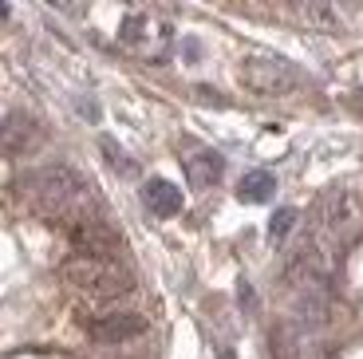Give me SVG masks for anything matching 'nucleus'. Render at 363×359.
I'll list each match as a JSON object with an SVG mask.
<instances>
[{
    "mask_svg": "<svg viewBox=\"0 0 363 359\" xmlns=\"http://www.w3.org/2000/svg\"><path fill=\"white\" fill-rule=\"evenodd\" d=\"M20 194L40 217H52V221H87L95 217V201H91V186L83 182L79 170L72 166H36L20 178Z\"/></svg>",
    "mask_w": 363,
    "mask_h": 359,
    "instance_id": "obj_1",
    "label": "nucleus"
},
{
    "mask_svg": "<svg viewBox=\"0 0 363 359\" xmlns=\"http://www.w3.org/2000/svg\"><path fill=\"white\" fill-rule=\"evenodd\" d=\"M60 277L67 280L72 288H79L83 297L91 300H123L135 292V272L123 265V260H103V257H72L60 265Z\"/></svg>",
    "mask_w": 363,
    "mask_h": 359,
    "instance_id": "obj_2",
    "label": "nucleus"
},
{
    "mask_svg": "<svg viewBox=\"0 0 363 359\" xmlns=\"http://www.w3.org/2000/svg\"><path fill=\"white\" fill-rule=\"evenodd\" d=\"M237 79H241V87H245V91H253V95L281 99V95H289V91L300 83V75H296V67H292L289 60H281V55L253 52V55H245V60H241Z\"/></svg>",
    "mask_w": 363,
    "mask_h": 359,
    "instance_id": "obj_3",
    "label": "nucleus"
},
{
    "mask_svg": "<svg viewBox=\"0 0 363 359\" xmlns=\"http://www.w3.org/2000/svg\"><path fill=\"white\" fill-rule=\"evenodd\" d=\"M67 241H72V249L79 253V257L118 260L123 253H127V245H123V233H118L111 221H103V217H87V221L67 225Z\"/></svg>",
    "mask_w": 363,
    "mask_h": 359,
    "instance_id": "obj_4",
    "label": "nucleus"
},
{
    "mask_svg": "<svg viewBox=\"0 0 363 359\" xmlns=\"http://www.w3.org/2000/svg\"><path fill=\"white\" fill-rule=\"evenodd\" d=\"M359 217H363V201L355 198L352 189L336 186V189H328L324 198H320V221H324L328 233H336V237L355 233Z\"/></svg>",
    "mask_w": 363,
    "mask_h": 359,
    "instance_id": "obj_5",
    "label": "nucleus"
},
{
    "mask_svg": "<svg viewBox=\"0 0 363 359\" xmlns=\"http://www.w3.org/2000/svg\"><path fill=\"white\" fill-rule=\"evenodd\" d=\"M143 332H146V316L143 312H123V308L103 312L87 324V336L95 343H127V340H138Z\"/></svg>",
    "mask_w": 363,
    "mask_h": 359,
    "instance_id": "obj_6",
    "label": "nucleus"
},
{
    "mask_svg": "<svg viewBox=\"0 0 363 359\" xmlns=\"http://www.w3.org/2000/svg\"><path fill=\"white\" fill-rule=\"evenodd\" d=\"M328 316H332V297H328V285H312L296 292V304H292V328H304V332H316L324 328Z\"/></svg>",
    "mask_w": 363,
    "mask_h": 359,
    "instance_id": "obj_7",
    "label": "nucleus"
},
{
    "mask_svg": "<svg viewBox=\"0 0 363 359\" xmlns=\"http://www.w3.org/2000/svg\"><path fill=\"white\" fill-rule=\"evenodd\" d=\"M225 174V162L218 150H190L186 154V178L194 189H213Z\"/></svg>",
    "mask_w": 363,
    "mask_h": 359,
    "instance_id": "obj_8",
    "label": "nucleus"
},
{
    "mask_svg": "<svg viewBox=\"0 0 363 359\" xmlns=\"http://www.w3.org/2000/svg\"><path fill=\"white\" fill-rule=\"evenodd\" d=\"M143 206L155 217H174V214H182V189L166 178H150L143 186Z\"/></svg>",
    "mask_w": 363,
    "mask_h": 359,
    "instance_id": "obj_9",
    "label": "nucleus"
},
{
    "mask_svg": "<svg viewBox=\"0 0 363 359\" xmlns=\"http://www.w3.org/2000/svg\"><path fill=\"white\" fill-rule=\"evenodd\" d=\"M272 194H277V178H272L269 170H249L245 178H241V186H237V198L253 201V206L272 201Z\"/></svg>",
    "mask_w": 363,
    "mask_h": 359,
    "instance_id": "obj_10",
    "label": "nucleus"
},
{
    "mask_svg": "<svg viewBox=\"0 0 363 359\" xmlns=\"http://www.w3.org/2000/svg\"><path fill=\"white\" fill-rule=\"evenodd\" d=\"M304 20L308 24H316V28H336L340 24V16H336V9L332 4H324V0H316V4H304Z\"/></svg>",
    "mask_w": 363,
    "mask_h": 359,
    "instance_id": "obj_11",
    "label": "nucleus"
},
{
    "mask_svg": "<svg viewBox=\"0 0 363 359\" xmlns=\"http://www.w3.org/2000/svg\"><path fill=\"white\" fill-rule=\"evenodd\" d=\"M292 229H296V209H277L272 221H269V237H272V241H284Z\"/></svg>",
    "mask_w": 363,
    "mask_h": 359,
    "instance_id": "obj_12",
    "label": "nucleus"
},
{
    "mask_svg": "<svg viewBox=\"0 0 363 359\" xmlns=\"http://www.w3.org/2000/svg\"><path fill=\"white\" fill-rule=\"evenodd\" d=\"M118 36H123V44H130V48H135V44H143V40H146V16H143V12H135V16H127V20H123V28H118Z\"/></svg>",
    "mask_w": 363,
    "mask_h": 359,
    "instance_id": "obj_13",
    "label": "nucleus"
},
{
    "mask_svg": "<svg viewBox=\"0 0 363 359\" xmlns=\"http://www.w3.org/2000/svg\"><path fill=\"white\" fill-rule=\"evenodd\" d=\"M99 146H103V154L111 158V166H115L118 174H130V170H135V166H130V158H127L123 150H118V143H115V138H107V135H103V138H99Z\"/></svg>",
    "mask_w": 363,
    "mask_h": 359,
    "instance_id": "obj_14",
    "label": "nucleus"
},
{
    "mask_svg": "<svg viewBox=\"0 0 363 359\" xmlns=\"http://www.w3.org/2000/svg\"><path fill=\"white\" fill-rule=\"evenodd\" d=\"M347 107H352V111H359V115H363V91H355L352 99H347Z\"/></svg>",
    "mask_w": 363,
    "mask_h": 359,
    "instance_id": "obj_15",
    "label": "nucleus"
},
{
    "mask_svg": "<svg viewBox=\"0 0 363 359\" xmlns=\"http://www.w3.org/2000/svg\"><path fill=\"white\" fill-rule=\"evenodd\" d=\"M312 359H336V351H332V348H320V351H316V355H312Z\"/></svg>",
    "mask_w": 363,
    "mask_h": 359,
    "instance_id": "obj_16",
    "label": "nucleus"
},
{
    "mask_svg": "<svg viewBox=\"0 0 363 359\" xmlns=\"http://www.w3.org/2000/svg\"><path fill=\"white\" fill-rule=\"evenodd\" d=\"M4 16H9V9H0V20H4Z\"/></svg>",
    "mask_w": 363,
    "mask_h": 359,
    "instance_id": "obj_17",
    "label": "nucleus"
}]
</instances>
